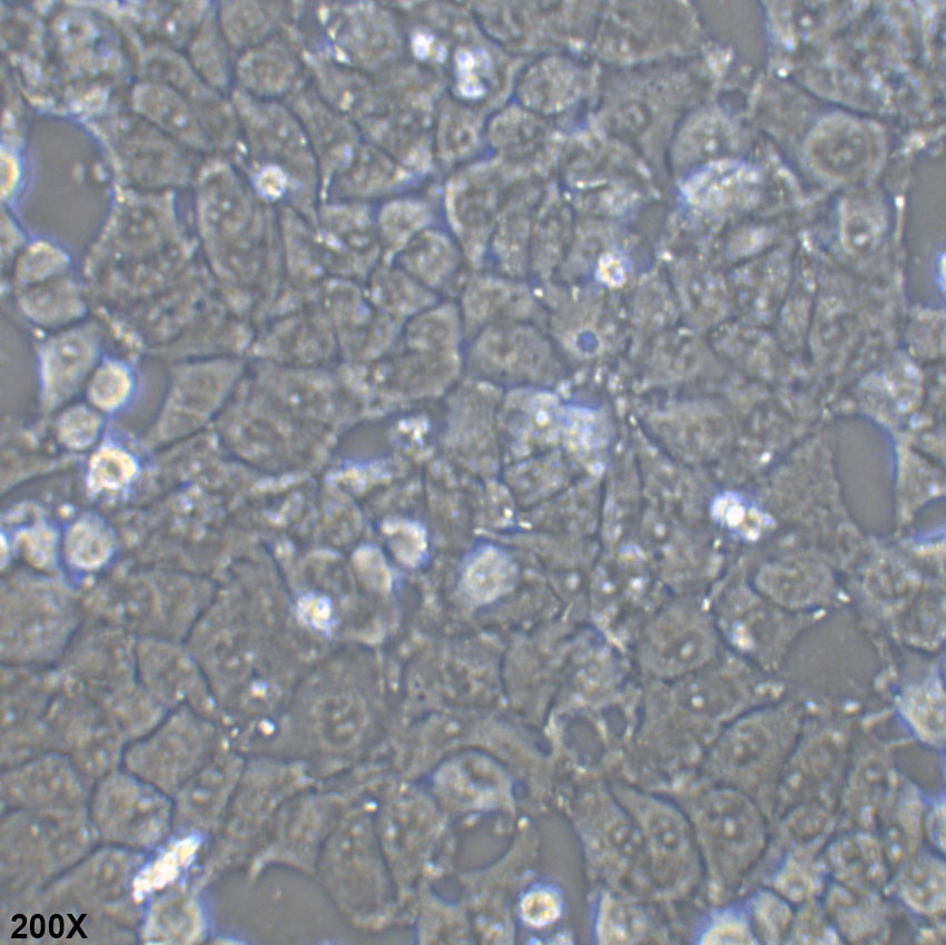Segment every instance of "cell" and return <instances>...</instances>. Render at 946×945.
Listing matches in <instances>:
<instances>
[{
	"label": "cell",
	"instance_id": "1",
	"mask_svg": "<svg viewBox=\"0 0 946 945\" xmlns=\"http://www.w3.org/2000/svg\"><path fill=\"white\" fill-rule=\"evenodd\" d=\"M663 795L689 819L710 892H735L767 850V815L748 795L712 781L676 785Z\"/></svg>",
	"mask_w": 946,
	"mask_h": 945
},
{
	"label": "cell",
	"instance_id": "2",
	"mask_svg": "<svg viewBox=\"0 0 946 945\" xmlns=\"http://www.w3.org/2000/svg\"><path fill=\"white\" fill-rule=\"evenodd\" d=\"M635 824L643 847L648 896L677 902L703 879V867L691 825L668 796L615 782L610 787Z\"/></svg>",
	"mask_w": 946,
	"mask_h": 945
},
{
	"label": "cell",
	"instance_id": "3",
	"mask_svg": "<svg viewBox=\"0 0 946 945\" xmlns=\"http://www.w3.org/2000/svg\"><path fill=\"white\" fill-rule=\"evenodd\" d=\"M369 817L351 804L319 854L314 877L337 910L353 923L383 912L387 880Z\"/></svg>",
	"mask_w": 946,
	"mask_h": 945
},
{
	"label": "cell",
	"instance_id": "4",
	"mask_svg": "<svg viewBox=\"0 0 946 945\" xmlns=\"http://www.w3.org/2000/svg\"><path fill=\"white\" fill-rule=\"evenodd\" d=\"M349 790L313 785L278 810L250 858V875L284 867L313 876L319 854L345 809Z\"/></svg>",
	"mask_w": 946,
	"mask_h": 945
},
{
	"label": "cell",
	"instance_id": "5",
	"mask_svg": "<svg viewBox=\"0 0 946 945\" xmlns=\"http://www.w3.org/2000/svg\"><path fill=\"white\" fill-rule=\"evenodd\" d=\"M101 333L93 322L77 323L38 346L40 400L46 411L67 404L86 386L99 363Z\"/></svg>",
	"mask_w": 946,
	"mask_h": 945
},
{
	"label": "cell",
	"instance_id": "6",
	"mask_svg": "<svg viewBox=\"0 0 946 945\" xmlns=\"http://www.w3.org/2000/svg\"><path fill=\"white\" fill-rule=\"evenodd\" d=\"M314 785L303 772L273 771L252 775L236 795L230 835L239 850L250 856L263 840L280 807L294 795Z\"/></svg>",
	"mask_w": 946,
	"mask_h": 945
},
{
	"label": "cell",
	"instance_id": "7",
	"mask_svg": "<svg viewBox=\"0 0 946 945\" xmlns=\"http://www.w3.org/2000/svg\"><path fill=\"white\" fill-rule=\"evenodd\" d=\"M17 292L18 308L36 326L62 329L86 313L80 284L71 272Z\"/></svg>",
	"mask_w": 946,
	"mask_h": 945
},
{
	"label": "cell",
	"instance_id": "8",
	"mask_svg": "<svg viewBox=\"0 0 946 945\" xmlns=\"http://www.w3.org/2000/svg\"><path fill=\"white\" fill-rule=\"evenodd\" d=\"M652 917L628 892L607 888L600 897L595 916V936L603 944H635L649 942L659 932Z\"/></svg>",
	"mask_w": 946,
	"mask_h": 945
},
{
	"label": "cell",
	"instance_id": "9",
	"mask_svg": "<svg viewBox=\"0 0 946 945\" xmlns=\"http://www.w3.org/2000/svg\"><path fill=\"white\" fill-rule=\"evenodd\" d=\"M883 850L865 834L845 835L828 849V864L842 885L876 892L886 869Z\"/></svg>",
	"mask_w": 946,
	"mask_h": 945
},
{
	"label": "cell",
	"instance_id": "10",
	"mask_svg": "<svg viewBox=\"0 0 946 945\" xmlns=\"http://www.w3.org/2000/svg\"><path fill=\"white\" fill-rule=\"evenodd\" d=\"M895 892L911 910L934 915L945 906V866L936 853H918L894 878Z\"/></svg>",
	"mask_w": 946,
	"mask_h": 945
},
{
	"label": "cell",
	"instance_id": "11",
	"mask_svg": "<svg viewBox=\"0 0 946 945\" xmlns=\"http://www.w3.org/2000/svg\"><path fill=\"white\" fill-rule=\"evenodd\" d=\"M136 380L131 368L117 358L99 361L85 386L87 403L99 412L112 413L125 407L134 396Z\"/></svg>",
	"mask_w": 946,
	"mask_h": 945
},
{
	"label": "cell",
	"instance_id": "12",
	"mask_svg": "<svg viewBox=\"0 0 946 945\" xmlns=\"http://www.w3.org/2000/svg\"><path fill=\"white\" fill-rule=\"evenodd\" d=\"M240 63L245 83L262 95L287 91L296 72L293 57L275 43L257 49Z\"/></svg>",
	"mask_w": 946,
	"mask_h": 945
},
{
	"label": "cell",
	"instance_id": "13",
	"mask_svg": "<svg viewBox=\"0 0 946 945\" xmlns=\"http://www.w3.org/2000/svg\"><path fill=\"white\" fill-rule=\"evenodd\" d=\"M788 902L772 889L752 896L747 912L758 943H777L786 937L795 918Z\"/></svg>",
	"mask_w": 946,
	"mask_h": 945
},
{
	"label": "cell",
	"instance_id": "14",
	"mask_svg": "<svg viewBox=\"0 0 946 945\" xmlns=\"http://www.w3.org/2000/svg\"><path fill=\"white\" fill-rule=\"evenodd\" d=\"M156 90L154 108H145L144 111H149L155 120L187 145L205 148L206 135L186 101L169 88L156 87Z\"/></svg>",
	"mask_w": 946,
	"mask_h": 945
},
{
	"label": "cell",
	"instance_id": "15",
	"mask_svg": "<svg viewBox=\"0 0 946 945\" xmlns=\"http://www.w3.org/2000/svg\"><path fill=\"white\" fill-rule=\"evenodd\" d=\"M70 272V258L61 248L48 243H36L18 257L13 268V284L19 291Z\"/></svg>",
	"mask_w": 946,
	"mask_h": 945
},
{
	"label": "cell",
	"instance_id": "16",
	"mask_svg": "<svg viewBox=\"0 0 946 945\" xmlns=\"http://www.w3.org/2000/svg\"><path fill=\"white\" fill-rule=\"evenodd\" d=\"M112 550L111 538L99 523L82 520L75 523L65 539V552L68 560L81 569L100 567Z\"/></svg>",
	"mask_w": 946,
	"mask_h": 945
},
{
	"label": "cell",
	"instance_id": "17",
	"mask_svg": "<svg viewBox=\"0 0 946 945\" xmlns=\"http://www.w3.org/2000/svg\"><path fill=\"white\" fill-rule=\"evenodd\" d=\"M102 429V413L89 403L67 405L56 421V434L66 447L82 451L91 446Z\"/></svg>",
	"mask_w": 946,
	"mask_h": 945
},
{
	"label": "cell",
	"instance_id": "18",
	"mask_svg": "<svg viewBox=\"0 0 946 945\" xmlns=\"http://www.w3.org/2000/svg\"><path fill=\"white\" fill-rule=\"evenodd\" d=\"M134 457L116 446H102L90 459L88 484L93 491H118L135 476Z\"/></svg>",
	"mask_w": 946,
	"mask_h": 945
},
{
	"label": "cell",
	"instance_id": "19",
	"mask_svg": "<svg viewBox=\"0 0 946 945\" xmlns=\"http://www.w3.org/2000/svg\"><path fill=\"white\" fill-rule=\"evenodd\" d=\"M703 944L758 943L748 912L742 908H723L715 913L699 935Z\"/></svg>",
	"mask_w": 946,
	"mask_h": 945
},
{
	"label": "cell",
	"instance_id": "20",
	"mask_svg": "<svg viewBox=\"0 0 946 945\" xmlns=\"http://www.w3.org/2000/svg\"><path fill=\"white\" fill-rule=\"evenodd\" d=\"M562 913V899L549 886L529 889L520 902V915L530 927L542 928L553 924Z\"/></svg>",
	"mask_w": 946,
	"mask_h": 945
},
{
	"label": "cell",
	"instance_id": "21",
	"mask_svg": "<svg viewBox=\"0 0 946 945\" xmlns=\"http://www.w3.org/2000/svg\"><path fill=\"white\" fill-rule=\"evenodd\" d=\"M509 565L499 554L483 557L472 570L469 583L471 594L482 601H487L502 592L508 579Z\"/></svg>",
	"mask_w": 946,
	"mask_h": 945
},
{
	"label": "cell",
	"instance_id": "22",
	"mask_svg": "<svg viewBox=\"0 0 946 945\" xmlns=\"http://www.w3.org/2000/svg\"><path fill=\"white\" fill-rule=\"evenodd\" d=\"M944 806L939 803L932 807L926 816V833L929 840L939 852H944Z\"/></svg>",
	"mask_w": 946,
	"mask_h": 945
}]
</instances>
